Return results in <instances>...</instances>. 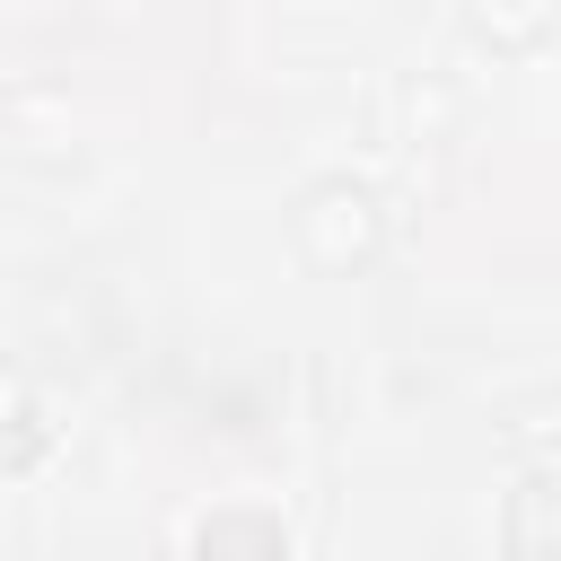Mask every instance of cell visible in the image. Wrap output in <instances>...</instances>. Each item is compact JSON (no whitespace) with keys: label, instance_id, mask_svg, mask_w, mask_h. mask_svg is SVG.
Instances as JSON below:
<instances>
[{"label":"cell","instance_id":"1","mask_svg":"<svg viewBox=\"0 0 561 561\" xmlns=\"http://www.w3.org/2000/svg\"><path fill=\"white\" fill-rule=\"evenodd\" d=\"M193 561H289V526L263 500H219L193 517Z\"/></svg>","mask_w":561,"mask_h":561},{"label":"cell","instance_id":"2","mask_svg":"<svg viewBox=\"0 0 561 561\" xmlns=\"http://www.w3.org/2000/svg\"><path fill=\"white\" fill-rule=\"evenodd\" d=\"M500 543H508V561H561V473L552 465H535V473L508 482Z\"/></svg>","mask_w":561,"mask_h":561},{"label":"cell","instance_id":"3","mask_svg":"<svg viewBox=\"0 0 561 561\" xmlns=\"http://www.w3.org/2000/svg\"><path fill=\"white\" fill-rule=\"evenodd\" d=\"M44 456H53V421L26 412V403H9V412H0V473H26V465H44Z\"/></svg>","mask_w":561,"mask_h":561}]
</instances>
